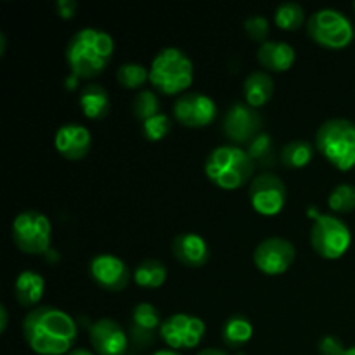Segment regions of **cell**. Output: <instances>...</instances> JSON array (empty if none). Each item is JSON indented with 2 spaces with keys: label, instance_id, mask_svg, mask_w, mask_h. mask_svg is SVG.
<instances>
[{
  "label": "cell",
  "instance_id": "8fae6325",
  "mask_svg": "<svg viewBox=\"0 0 355 355\" xmlns=\"http://www.w3.org/2000/svg\"><path fill=\"white\" fill-rule=\"evenodd\" d=\"M263 120L255 107L246 103H234L224 114L222 132L234 146H248L259 134H262Z\"/></svg>",
  "mask_w": 355,
  "mask_h": 355
},
{
  "label": "cell",
  "instance_id": "9c48e42d",
  "mask_svg": "<svg viewBox=\"0 0 355 355\" xmlns=\"http://www.w3.org/2000/svg\"><path fill=\"white\" fill-rule=\"evenodd\" d=\"M207 333V324L201 318L186 312L172 314L163 319L159 336L172 350H189L201 343Z\"/></svg>",
  "mask_w": 355,
  "mask_h": 355
},
{
  "label": "cell",
  "instance_id": "74e56055",
  "mask_svg": "<svg viewBox=\"0 0 355 355\" xmlns=\"http://www.w3.org/2000/svg\"><path fill=\"white\" fill-rule=\"evenodd\" d=\"M151 355H180L177 350H172V349H163V350H156L155 354Z\"/></svg>",
  "mask_w": 355,
  "mask_h": 355
},
{
  "label": "cell",
  "instance_id": "5bb4252c",
  "mask_svg": "<svg viewBox=\"0 0 355 355\" xmlns=\"http://www.w3.org/2000/svg\"><path fill=\"white\" fill-rule=\"evenodd\" d=\"M90 277L97 286L106 291H121L130 283V270L127 263L116 255L101 253L90 260L89 266Z\"/></svg>",
  "mask_w": 355,
  "mask_h": 355
},
{
  "label": "cell",
  "instance_id": "f546056e",
  "mask_svg": "<svg viewBox=\"0 0 355 355\" xmlns=\"http://www.w3.org/2000/svg\"><path fill=\"white\" fill-rule=\"evenodd\" d=\"M328 207L336 214H350L355 210V186L338 184L328 196Z\"/></svg>",
  "mask_w": 355,
  "mask_h": 355
},
{
  "label": "cell",
  "instance_id": "e575fe53",
  "mask_svg": "<svg viewBox=\"0 0 355 355\" xmlns=\"http://www.w3.org/2000/svg\"><path fill=\"white\" fill-rule=\"evenodd\" d=\"M7 328V309L6 305H0V331H6Z\"/></svg>",
  "mask_w": 355,
  "mask_h": 355
},
{
  "label": "cell",
  "instance_id": "d590c367",
  "mask_svg": "<svg viewBox=\"0 0 355 355\" xmlns=\"http://www.w3.org/2000/svg\"><path fill=\"white\" fill-rule=\"evenodd\" d=\"M196 355H229V354L224 352V350H220V349H214V347H210V349L200 350Z\"/></svg>",
  "mask_w": 355,
  "mask_h": 355
},
{
  "label": "cell",
  "instance_id": "4fadbf2b",
  "mask_svg": "<svg viewBox=\"0 0 355 355\" xmlns=\"http://www.w3.org/2000/svg\"><path fill=\"white\" fill-rule=\"evenodd\" d=\"M295 255L297 252L293 243L279 236H272L259 243L253 252V262L266 276H279L293 266Z\"/></svg>",
  "mask_w": 355,
  "mask_h": 355
},
{
  "label": "cell",
  "instance_id": "5b68a950",
  "mask_svg": "<svg viewBox=\"0 0 355 355\" xmlns=\"http://www.w3.org/2000/svg\"><path fill=\"white\" fill-rule=\"evenodd\" d=\"M315 148L340 172L355 168V123L347 118L326 120L315 132Z\"/></svg>",
  "mask_w": 355,
  "mask_h": 355
},
{
  "label": "cell",
  "instance_id": "52a82bcc",
  "mask_svg": "<svg viewBox=\"0 0 355 355\" xmlns=\"http://www.w3.org/2000/svg\"><path fill=\"white\" fill-rule=\"evenodd\" d=\"M14 245L28 255H42L51 248L52 224L47 215L28 208L16 215L10 227Z\"/></svg>",
  "mask_w": 355,
  "mask_h": 355
},
{
  "label": "cell",
  "instance_id": "d6a6232c",
  "mask_svg": "<svg viewBox=\"0 0 355 355\" xmlns=\"http://www.w3.org/2000/svg\"><path fill=\"white\" fill-rule=\"evenodd\" d=\"M318 350L321 355H345L347 349L343 345V342L336 336H324V338L319 340Z\"/></svg>",
  "mask_w": 355,
  "mask_h": 355
},
{
  "label": "cell",
  "instance_id": "603a6c76",
  "mask_svg": "<svg viewBox=\"0 0 355 355\" xmlns=\"http://www.w3.org/2000/svg\"><path fill=\"white\" fill-rule=\"evenodd\" d=\"M166 276H168V270H166V266L162 260L146 259L135 267L132 279L137 286L156 290V288H162L165 284Z\"/></svg>",
  "mask_w": 355,
  "mask_h": 355
},
{
  "label": "cell",
  "instance_id": "d6986e66",
  "mask_svg": "<svg viewBox=\"0 0 355 355\" xmlns=\"http://www.w3.org/2000/svg\"><path fill=\"white\" fill-rule=\"evenodd\" d=\"M45 293V281L37 270H23L14 281V298L24 309H35Z\"/></svg>",
  "mask_w": 355,
  "mask_h": 355
},
{
  "label": "cell",
  "instance_id": "4316f807",
  "mask_svg": "<svg viewBox=\"0 0 355 355\" xmlns=\"http://www.w3.org/2000/svg\"><path fill=\"white\" fill-rule=\"evenodd\" d=\"M162 315H159L158 309L155 305L148 304V302H141L132 311V328L139 329L144 333H153L155 329L162 326Z\"/></svg>",
  "mask_w": 355,
  "mask_h": 355
},
{
  "label": "cell",
  "instance_id": "d4e9b609",
  "mask_svg": "<svg viewBox=\"0 0 355 355\" xmlns=\"http://www.w3.org/2000/svg\"><path fill=\"white\" fill-rule=\"evenodd\" d=\"M305 10L297 2H283L274 10V23L284 31H295L304 24Z\"/></svg>",
  "mask_w": 355,
  "mask_h": 355
},
{
  "label": "cell",
  "instance_id": "7a4b0ae2",
  "mask_svg": "<svg viewBox=\"0 0 355 355\" xmlns=\"http://www.w3.org/2000/svg\"><path fill=\"white\" fill-rule=\"evenodd\" d=\"M114 40L101 28L87 26L76 31L66 45L64 58L71 78L66 80L68 89H75L78 80L96 78L113 59Z\"/></svg>",
  "mask_w": 355,
  "mask_h": 355
},
{
  "label": "cell",
  "instance_id": "30bf717a",
  "mask_svg": "<svg viewBox=\"0 0 355 355\" xmlns=\"http://www.w3.org/2000/svg\"><path fill=\"white\" fill-rule=\"evenodd\" d=\"M248 200L257 214L274 217L281 214L286 205V186L276 173L262 172L250 184Z\"/></svg>",
  "mask_w": 355,
  "mask_h": 355
},
{
  "label": "cell",
  "instance_id": "cb8c5ba5",
  "mask_svg": "<svg viewBox=\"0 0 355 355\" xmlns=\"http://www.w3.org/2000/svg\"><path fill=\"white\" fill-rule=\"evenodd\" d=\"M314 158V146L304 139H295V141L284 144L281 149L279 159L286 168L300 170L307 166Z\"/></svg>",
  "mask_w": 355,
  "mask_h": 355
},
{
  "label": "cell",
  "instance_id": "4dcf8cb0",
  "mask_svg": "<svg viewBox=\"0 0 355 355\" xmlns=\"http://www.w3.org/2000/svg\"><path fill=\"white\" fill-rule=\"evenodd\" d=\"M170 130H172V120L165 113H158L156 116L142 121V134L151 142L162 141Z\"/></svg>",
  "mask_w": 355,
  "mask_h": 355
},
{
  "label": "cell",
  "instance_id": "277c9868",
  "mask_svg": "<svg viewBox=\"0 0 355 355\" xmlns=\"http://www.w3.org/2000/svg\"><path fill=\"white\" fill-rule=\"evenodd\" d=\"M194 78V64L189 55L177 47H165L153 58L149 82L165 96H182Z\"/></svg>",
  "mask_w": 355,
  "mask_h": 355
},
{
  "label": "cell",
  "instance_id": "f1b7e54d",
  "mask_svg": "<svg viewBox=\"0 0 355 355\" xmlns=\"http://www.w3.org/2000/svg\"><path fill=\"white\" fill-rule=\"evenodd\" d=\"M159 110H162V104H159L158 96L153 90H142L132 101V113L141 121H146L162 113Z\"/></svg>",
  "mask_w": 355,
  "mask_h": 355
},
{
  "label": "cell",
  "instance_id": "f35d334b",
  "mask_svg": "<svg viewBox=\"0 0 355 355\" xmlns=\"http://www.w3.org/2000/svg\"><path fill=\"white\" fill-rule=\"evenodd\" d=\"M345 355H355V347H350V349H347Z\"/></svg>",
  "mask_w": 355,
  "mask_h": 355
},
{
  "label": "cell",
  "instance_id": "8d00e7d4",
  "mask_svg": "<svg viewBox=\"0 0 355 355\" xmlns=\"http://www.w3.org/2000/svg\"><path fill=\"white\" fill-rule=\"evenodd\" d=\"M66 355H96V352H92V350L89 349H73L71 352Z\"/></svg>",
  "mask_w": 355,
  "mask_h": 355
},
{
  "label": "cell",
  "instance_id": "83f0119b",
  "mask_svg": "<svg viewBox=\"0 0 355 355\" xmlns=\"http://www.w3.org/2000/svg\"><path fill=\"white\" fill-rule=\"evenodd\" d=\"M116 80L123 89H141L149 82V69L139 62H123L116 71Z\"/></svg>",
  "mask_w": 355,
  "mask_h": 355
},
{
  "label": "cell",
  "instance_id": "1f68e13d",
  "mask_svg": "<svg viewBox=\"0 0 355 355\" xmlns=\"http://www.w3.org/2000/svg\"><path fill=\"white\" fill-rule=\"evenodd\" d=\"M245 31L252 40L260 42H267V37H269V21L266 19L263 16H250L245 19Z\"/></svg>",
  "mask_w": 355,
  "mask_h": 355
},
{
  "label": "cell",
  "instance_id": "ba28073f",
  "mask_svg": "<svg viewBox=\"0 0 355 355\" xmlns=\"http://www.w3.org/2000/svg\"><path fill=\"white\" fill-rule=\"evenodd\" d=\"M311 243L314 252L326 260H336L347 253L352 245L350 227L335 215H318L311 229Z\"/></svg>",
  "mask_w": 355,
  "mask_h": 355
},
{
  "label": "cell",
  "instance_id": "ffe728a7",
  "mask_svg": "<svg viewBox=\"0 0 355 355\" xmlns=\"http://www.w3.org/2000/svg\"><path fill=\"white\" fill-rule=\"evenodd\" d=\"M78 104L89 120H103L111 110L110 94L99 83H87L80 90Z\"/></svg>",
  "mask_w": 355,
  "mask_h": 355
},
{
  "label": "cell",
  "instance_id": "3957f363",
  "mask_svg": "<svg viewBox=\"0 0 355 355\" xmlns=\"http://www.w3.org/2000/svg\"><path fill=\"white\" fill-rule=\"evenodd\" d=\"M255 168L257 165L248 151L234 144L217 146L205 162V173L210 182L224 191H234L245 186Z\"/></svg>",
  "mask_w": 355,
  "mask_h": 355
},
{
  "label": "cell",
  "instance_id": "44dd1931",
  "mask_svg": "<svg viewBox=\"0 0 355 355\" xmlns=\"http://www.w3.org/2000/svg\"><path fill=\"white\" fill-rule=\"evenodd\" d=\"M243 94L248 106L262 107L274 96V80L267 71H253L243 83Z\"/></svg>",
  "mask_w": 355,
  "mask_h": 355
},
{
  "label": "cell",
  "instance_id": "ac0fdd59",
  "mask_svg": "<svg viewBox=\"0 0 355 355\" xmlns=\"http://www.w3.org/2000/svg\"><path fill=\"white\" fill-rule=\"evenodd\" d=\"M297 52L288 42L283 40H267L260 44L257 51V59L260 66L269 71L284 73L293 66Z\"/></svg>",
  "mask_w": 355,
  "mask_h": 355
},
{
  "label": "cell",
  "instance_id": "9a60e30c",
  "mask_svg": "<svg viewBox=\"0 0 355 355\" xmlns=\"http://www.w3.org/2000/svg\"><path fill=\"white\" fill-rule=\"evenodd\" d=\"M89 338L97 355H127L130 343V338L120 322L111 318H101L92 322Z\"/></svg>",
  "mask_w": 355,
  "mask_h": 355
},
{
  "label": "cell",
  "instance_id": "ab89813d",
  "mask_svg": "<svg viewBox=\"0 0 355 355\" xmlns=\"http://www.w3.org/2000/svg\"><path fill=\"white\" fill-rule=\"evenodd\" d=\"M354 10H355V3H354Z\"/></svg>",
  "mask_w": 355,
  "mask_h": 355
},
{
  "label": "cell",
  "instance_id": "e0dca14e",
  "mask_svg": "<svg viewBox=\"0 0 355 355\" xmlns=\"http://www.w3.org/2000/svg\"><path fill=\"white\" fill-rule=\"evenodd\" d=\"M172 253L186 267H203L210 259V246L196 232H180L172 241Z\"/></svg>",
  "mask_w": 355,
  "mask_h": 355
},
{
  "label": "cell",
  "instance_id": "8992f818",
  "mask_svg": "<svg viewBox=\"0 0 355 355\" xmlns=\"http://www.w3.org/2000/svg\"><path fill=\"white\" fill-rule=\"evenodd\" d=\"M307 33L315 44L331 51L349 47L355 37L352 21L342 10L331 7H324L311 14L307 21Z\"/></svg>",
  "mask_w": 355,
  "mask_h": 355
},
{
  "label": "cell",
  "instance_id": "7402d4cb",
  "mask_svg": "<svg viewBox=\"0 0 355 355\" xmlns=\"http://www.w3.org/2000/svg\"><path fill=\"white\" fill-rule=\"evenodd\" d=\"M222 342L229 349H239L246 345L253 336V324L246 315L232 314L222 324Z\"/></svg>",
  "mask_w": 355,
  "mask_h": 355
},
{
  "label": "cell",
  "instance_id": "484cf974",
  "mask_svg": "<svg viewBox=\"0 0 355 355\" xmlns=\"http://www.w3.org/2000/svg\"><path fill=\"white\" fill-rule=\"evenodd\" d=\"M246 151L252 156V159L255 162L257 166L262 165L266 166V168H270L277 159V156L274 155L272 137H270L267 132H262V134L257 135V137L246 146Z\"/></svg>",
  "mask_w": 355,
  "mask_h": 355
},
{
  "label": "cell",
  "instance_id": "836d02e7",
  "mask_svg": "<svg viewBox=\"0 0 355 355\" xmlns=\"http://www.w3.org/2000/svg\"><path fill=\"white\" fill-rule=\"evenodd\" d=\"M76 2L75 0H59L58 3H55V10L59 12V16L62 17V19H69V17L75 16L76 12Z\"/></svg>",
  "mask_w": 355,
  "mask_h": 355
},
{
  "label": "cell",
  "instance_id": "7c38bea8",
  "mask_svg": "<svg viewBox=\"0 0 355 355\" xmlns=\"http://www.w3.org/2000/svg\"><path fill=\"white\" fill-rule=\"evenodd\" d=\"M218 107L210 96L201 92H186L173 103V118L186 128H205L214 123Z\"/></svg>",
  "mask_w": 355,
  "mask_h": 355
},
{
  "label": "cell",
  "instance_id": "6da1fadb",
  "mask_svg": "<svg viewBox=\"0 0 355 355\" xmlns=\"http://www.w3.org/2000/svg\"><path fill=\"white\" fill-rule=\"evenodd\" d=\"M23 336L38 355H66L78 336L75 319L54 305H38L23 319Z\"/></svg>",
  "mask_w": 355,
  "mask_h": 355
},
{
  "label": "cell",
  "instance_id": "2e32d148",
  "mask_svg": "<svg viewBox=\"0 0 355 355\" xmlns=\"http://www.w3.org/2000/svg\"><path fill=\"white\" fill-rule=\"evenodd\" d=\"M55 151L69 162L83 159L92 146V135L87 127L80 123H64L55 130Z\"/></svg>",
  "mask_w": 355,
  "mask_h": 355
}]
</instances>
